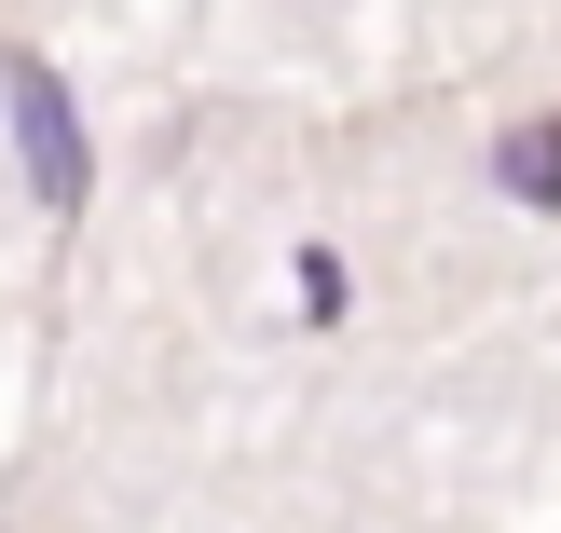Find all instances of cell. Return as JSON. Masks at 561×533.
Instances as JSON below:
<instances>
[{"instance_id":"obj_1","label":"cell","mask_w":561,"mask_h":533,"mask_svg":"<svg viewBox=\"0 0 561 533\" xmlns=\"http://www.w3.org/2000/svg\"><path fill=\"white\" fill-rule=\"evenodd\" d=\"M0 96H14V137H27V192L69 219L82 206V124H69V96H55V69L42 55H0Z\"/></svg>"},{"instance_id":"obj_2","label":"cell","mask_w":561,"mask_h":533,"mask_svg":"<svg viewBox=\"0 0 561 533\" xmlns=\"http://www.w3.org/2000/svg\"><path fill=\"white\" fill-rule=\"evenodd\" d=\"M493 178H507L520 206H561V109H535V124H507V151H493Z\"/></svg>"}]
</instances>
